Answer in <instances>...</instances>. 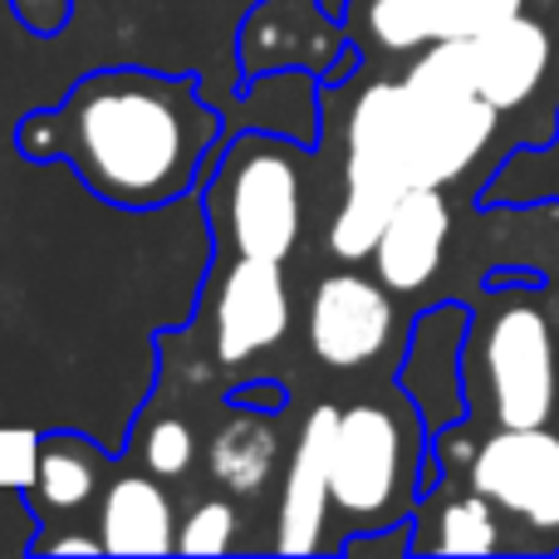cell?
Segmentation results:
<instances>
[{
  "mask_svg": "<svg viewBox=\"0 0 559 559\" xmlns=\"http://www.w3.org/2000/svg\"><path fill=\"white\" fill-rule=\"evenodd\" d=\"M216 123L202 98L177 79L157 74H98L35 123V153L64 147L74 173L118 206H163L202 167Z\"/></svg>",
  "mask_w": 559,
  "mask_h": 559,
  "instance_id": "1",
  "label": "cell"
},
{
  "mask_svg": "<svg viewBox=\"0 0 559 559\" xmlns=\"http://www.w3.org/2000/svg\"><path fill=\"white\" fill-rule=\"evenodd\" d=\"M496 114L476 94H432L407 79L364 88L348 114V187L397 202L407 187L452 182L491 143Z\"/></svg>",
  "mask_w": 559,
  "mask_h": 559,
  "instance_id": "2",
  "label": "cell"
},
{
  "mask_svg": "<svg viewBox=\"0 0 559 559\" xmlns=\"http://www.w3.org/2000/svg\"><path fill=\"white\" fill-rule=\"evenodd\" d=\"M407 472H413V447L393 407L358 403L338 413L329 491L348 521H388L407 496Z\"/></svg>",
  "mask_w": 559,
  "mask_h": 559,
  "instance_id": "3",
  "label": "cell"
},
{
  "mask_svg": "<svg viewBox=\"0 0 559 559\" xmlns=\"http://www.w3.org/2000/svg\"><path fill=\"white\" fill-rule=\"evenodd\" d=\"M222 216L241 255L285 261L299 241V167L285 147L246 143L222 177Z\"/></svg>",
  "mask_w": 559,
  "mask_h": 559,
  "instance_id": "4",
  "label": "cell"
},
{
  "mask_svg": "<svg viewBox=\"0 0 559 559\" xmlns=\"http://www.w3.org/2000/svg\"><path fill=\"white\" fill-rule=\"evenodd\" d=\"M486 378L501 427H545L555 413L559 368L550 319L535 305H506L486 329Z\"/></svg>",
  "mask_w": 559,
  "mask_h": 559,
  "instance_id": "5",
  "label": "cell"
},
{
  "mask_svg": "<svg viewBox=\"0 0 559 559\" xmlns=\"http://www.w3.org/2000/svg\"><path fill=\"white\" fill-rule=\"evenodd\" d=\"M472 486L535 531H559V437L545 427H501L476 452Z\"/></svg>",
  "mask_w": 559,
  "mask_h": 559,
  "instance_id": "6",
  "label": "cell"
},
{
  "mask_svg": "<svg viewBox=\"0 0 559 559\" xmlns=\"http://www.w3.org/2000/svg\"><path fill=\"white\" fill-rule=\"evenodd\" d=\"M289 329V289L280 275V261L265 255H236V265L216 285L212 305V338L216 358L226 368L255 358L261 348H275Z\"/></svg>",
  "mask_w": 559,
  "mask_h": 559,
  "instance_id": "7",
  "label": "cell"
},
{
  "mask_svg": "<svg viewBox=\"0 0 559 559\" xmlns=\"http://www.w3.org/2000/svg\"><path fill=\"white\" fill-rule=\"evenodd\" d=\"M393 334V299L383 280L364 275H329L319 280L309 299V348L329 368H364L368 358L383 354Z\"/></svg>",
  "mask_w": 559,
  "mask_h": 559,
  "instance_id": "8",
  "label": "cell"
},
{
  "mask_svg": "<svg viewBox=\"0 0 559 559\" xmlns=\"http://www.w3.org/2000/svg\"><path fill=\"white\" fill-rule=\"evenodd\" d=\"M334 432L338 407H314L299 427V442L285 466V501H280V535L275 545L285 555H309L324 540V511L334 506L329 491V466H334Z\"/></svg>",
  "mask_w": 559,
  "mask_h": 559,
  "instance_id": "9",
  "label": "cell"
},
{
  "mask_svg": "<svg viewBox=\"0 0 559 559\" xmlns=\"http://www.w3.org/2000/svg\"><path fill=\"white\" fill-rule=\"evenodd\" d=\"M447 236H452V206H447L442 187H407L373 246L378 280L397 295L423 289L442 265Z\"/></svg>",
  "mask_w": 559,
  "mask_h": 559,
  "instance_id": "10",
  "label": "cell"
},
{
  "mask_svg": "<svg viewBox=\"0 0 559 559\" xmlns=\"http://www.w3.org/2000/svg\"><path fill=\"white\" fill-rule=\"evenodd\" d=\"M472 88L496 108H521L550 69V35L540 20L511 15L481 35L462 39Z\"/></svg>",
  "mask_w": 559,
  "mask_h": 559,
  "instance_id": "11",
  "label": "cell"
},
{
  "mask_svg": "<svg viewBox=\"0 0 559 559\" xmlns=\"http://www.w3.org/2000/svg\"><path fill=\"white\" fill-rule=\"evenodd\" d=\"M525 0H373L368 29L388 49H423L437 39H472L521 15Z\"/></svg>",
  "mask_w": 559,
  "mask_h": 559,
  "instance_id": "12",
  "label": "cell"
},
{
  "mask_svg": "<svg viewBox=\"0 0 559 559\" xmlns=\"http://www.w3.org/2000/svg\"><path fill=\"white\" fill-rule=\"evenodd\" d=\"M98 540L108 555H173L177 515L167 491L147 476H118L98 506Z\"/></svg>",
  "mask_w": 559,
  "mask_h": 559,
  "instance_id": "13",
  "label": "cell"
},
{
  "mask_svg": "<svg viewBox=\"0 0 559 559\" xmlns=\"http://www.w3.org/2000/svg\"><path fill=\"white\" fill-rule=\"evenodd\" d=\"M280 462V437L265 417L231 413L212 437V476L231 496H255Z\"/></svg>",
  "mask_w": 559,
  "mask_h": 559,
  "instance_id": "14",
  "label": "cell"
},
{
  "mask_svg": "<svg viewBox=\"0 0 559 559\" xmlns=\"http://www.w3.org/2000/svg\"><path fill=\"white\" fill-rule=\"evenodd\" d=\"M98 491V466L74 437H55L35 456V501L45 511H79Z\"/></svg>",
  "mask_w": 559,
  "mask_h": 559,
  "instance_id": "15",
  "label": "cell"
},
{
  "mask_svg": "<svg viewBox=\"0 0 559 559\" xmlns=\"http://www.w3.org/2000/svg\"><path fill=\"white\" fill-rule=\"evenodd\" d=\"M496 545H501V531H496L491 496L476 491V496H462V501L442 506L432 550H442V555H491Z\"/></svg>",
  "mask_w": 559,
  "mask_h": 559,
  "instance_id": "16",
  "label": "cell"
},
{
  "mask_svg": "<svg viewBox=\"0 0 559 559\" xmlns=\"http://www.w3.org/2000/svg\"><path fill=\"white\" fill-rule=\"evenodd\" d=\"M397 202H383V197L368 192H344V206H338L334 226H329V251L344 255V261H358V255H373L378 236H383L388 216H393Z\"/></svg>",
  "mask_w": 559,
  "mask_h": 559,
  "instance_id": "17",
  "label": "cell"
},
{
  "mask_svg": "<svg viewBox=\"0 0 559 559\" xmlns=\"http://www.w3.org/2000/svg\"><path fill=\"white\" fill-rule=\"evenodd\" d=\"M143 456L153 476H182L197 462V432L182 417H157L143 432Z\"/></svg>",
  "mask_w": 559,
  "mask_h": 559,
  "instance_id": "18",
  "label": "cell"
},
{
  "mask_svg": "<svg viewBox=\"0 0 559 559\" xmlns=\"http://www.w3.org/2000/svg\"><path fill=\"white\" fill-rule=\"evenodd\" d=\"M236 540V511L231 501H202L177 531V550L182 555H226Z\"/></svg>",
  "mask_w": 559,
  "mask_h": 559,
  "instance_id": "19",
  "label": "cell"
},
{
  "mask_svg": "<svg viewBox=\"0 0 559 559\" xmlns=\"http://www.w3.org/2000/svg\"><path fill=\"white\" fill-rule=\"evenodd\" d=\"M98 555L104 550V540L98 535H55V540H45V555Z\"/></svg>",
  "mask_w": 559,
  "mask_h": 559,
  "instance_id": "20",
  "label": "cell"
}]
</instances>
